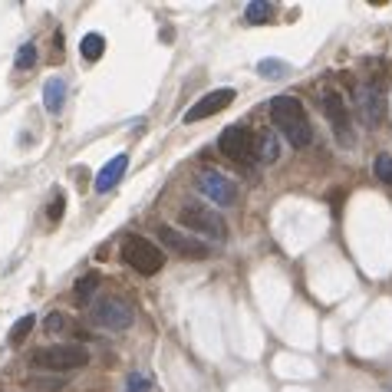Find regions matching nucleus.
Instances as JSON below:
<instances>
[{
	"label": "nucleus",
	"mask_w": 392,
	"mask_h": 392,
	"mask_svg": "<svg viewBox=\"0 0 392 392\" xmlns=\"http://www.w3.org/2000/svg\"><path fill=\"white\" fill-rule=\"evenodd\" d=\"M271 119L294 149H306V145L313 142V126L306 122V112H304V106H300V99L273 96L271 99Z\"/></svg>",
	"instance_id": "f257e3e1"
},
{
	"label": "nucleus",
	"mask_w": 392,
	"mask_h": 392,
	"mask_svg": "<svg viewBox=\"0 0 392 392\" xmlns=\"http://www.w3.org/2000/svg\"><path fill=\"white\" fill-rule=\"evenodd\" d=\"M89 363V349L83 343H50V346H40L33 353V366L46 372H69L79 370Z\"/></svg>",
	"instance_id": "f03ea898"
},
{
	"label": "nucleus",
	"mask_w": 392,
	"mask_h": 392,
	"mask_svg": "<svg viewBox=\"0 0 392 392\" xmlns=\"http://www.w3.org/2000/svg\"><path fill=\"white\" fill-rule=\"evenodd\" d=\"M122 261L129 264L132 271H139L145 273V277H152V273L162 271V251L155 248L152 241H145V238H126L122 241Z\"/></svg>",
	"instance_id": "7ed1b4c3"
},
{
	"label": "nucleus",
	"mask_w": 392,
	"mask_h": 392,
	"mask_svg": "<svg viewBox=\"0 0 392 392\" xmlns=\"http://www.w3.org/2000/svg\"><path fill=\"white\" fill-rule=\"evenodd\" d=\"M178 221H182L188 231H198V234H205V238H215V241L228 238V224L221 221V215L215 208H208V205H185L178 211Z\"/></svg>",
	"instance_id": "20e7f679"
},
{
	"label": "nucleus",
	"mask_w": 392,
	"mask_h": 392,
	"mask_svg": "<svg viewBox=\"0 0 392 392\" xmlns=\"http://www.w3.org/2000/svg\"><path fill=\"white\" fill-rule=\"evenodd\" d=\"M158 241H162L172 254L185 257V261H205V257H211V248H208L205 241H198L195 234H188V231L172 228V224H162V228H158Z\"/></svg>",
	"instance_id": "39448f33"
},
{
	"label": "nucleus",
	"mask_w": 392,
	"mask_h": 392,
	"mask_svg": "<svg viewBox=\"0 0 392 392\" xmlns=\"http://www.w3.org/2000/svg\"><path fill=\"white\" fill-rule=\"evenodd\" d=\"M89 320L102 330H126L132 323V306L122 297H99L89 310Z\"/></svg>",
	"instance_id": "423d86ee"
},
{
	"label": "nucleus",
	"mask_w": 392,
	"mask_h": 392,
	"mask_svg": "<svg viewBox=\"0 0 392 392\" xmlns=\"http://www.w3.org/2000/svg\"><path fill=\"white\" fill-rule=\"evenodd\" d=\"M195 185H198V191H201L208 201H215L218 208H231L234 201H238V185L221 172H201Z\"/></svg>",
	"instance_id": "0eeeda50"
},
{
	"label": "nucleus",
	"mask_w": 392,
	"mask_h": 392,
	"mask_svg": "<svg viewBox=\"0 0 392 392\" xmlns=\"http://www.w3.org/2000/svg\"><path fill=\"white\" fill-rule=\"evenodd\" d=\"M218 149L228 155V158H234V162H251V155H254V135H251V129H248V126H241V122L228 126V129L221 132Z\"/></svg>",
	"instance_id": "6e6552de"
},
{
	"label": "nucleus",
	"mask_w": 392,
	"mask_h": 392,
	"mask_svg": "<svg viewBox=\"0 0 392 392\" xmlns=\"http://www.w3.org/2000/svg\"><path fill=\"white\" fill-rule=\"evenodd\" d=\"M320 109H323V116H327L333 132H337L339 145H349L353 142V129H349V116H346V99L339 96L337 89H327L323 99H320Z\"/></svg>",
	"instance_id": "1a4fd4ad"
},
{
	"label": "nucleus",
	"mask_w": 392,
	"mask_h": 392,
	"mask_svg": "<svg viewBox=\"0 0 392 392\" xmlns=\"http://www.w3.org/2000/svg\"><path fill=\"white\" fill-rule=\"evenodd\" d=\"M231 99H234V89H215V93H208V96H201L191 106V109L185 112V122H198V119H208V116H215V112L228 109Z\"/></svg>",
	"instance_id": "9d476101"
},
{
	"label": "nucleus",
	"mask_w": 392,
	"mask_h": 392,
	"mask_svg": "<svg viewBox=\"0 0 392 392\" xmlns=\"http://www.w3.org/2000/svg\"><path fill=\"white\" fill-rule=\"evenodd\" d=\"M356 106H360V119L366 126H379L382 116H386V99H382L379 86H363L356 93Z\"/></svg>",
	"instance_id": "9b49d317"
},
{
	"label": "nucleus",
	"mask_w": 392,
	"mask_h": 392,
	"mask_svg": "<svg viewBox=\"0 0 392 392\" xmlns=\"http://www.w3.org/2000/svg\"><path fill=\"white\" fill-rule=\"evenodd\" d=\"M126 168H129V158H126V155H116L112 162L102 165V172L96 175V191L99 195H106V191H112V188L119 185V178L126 175Z\"/></svg>",
	"instance_id": "f8f14e48"
},
{
	"label": "nucleus",
	"mask_w": 392,
	"mask_h": 392,
	"mask_svg": "<svg viewBox=\"0 0 392 392\" xmlns=\"http://www.w3.org/2000/svg\"><path fill=\"white\" fill-rule=\"evenodd\" d=\"M43 106L50 116H60L66 106V83L63 79H46V86H43Z\"/></svg>",
	"instance_id": "ddd939ff"
},
{
	"label": "nucleus",
	"mask_w": 392,
	"mask_h": 392,
	"mask_svg": "<svg viewBox=\"0 0 392 392\" xmlns=\"http://www.w3.org/2000/svg\"><path fill=\"white\" fill-rule=\"evenodd\" d=\"M102 50H106V40H102L99 33H86L83 43H79V53H83V60H89V63H96L99 56H102Z\"/></svg>",
	"instance_id": "4468645a"
},
{
	"label": "nucleus",
	"mask_w": 392,
	"mask_h": 392,
	"mask_svg": "<svg viewBox=\"0 0 392 392\" xmlns=\"http://www.w3.org/2000/svg\"><path fill=\"white\" fill-rule=\"evenodd\" d=\"M273 17V7L271 4H261V0H257V4H248V11H244V20L251 23V27H261V23H267Z\"/></svg>",
	"instance_id": "2eb2a0df"
},
{
	"label": "nucleus",
	"mask_w": 392,
	"mask_h": 392,
	"mask_svg": "<svg viewBox=\"0 0 392 392\" xmlns=\"http://www.w3.org/2000/svg\"><path fill=\"white\" fill-rule=\"evenodd\" d=\"M257 73H261L264 79H283L290 73V66L283 63V60H261V63H257Z\"/></svg>",
	"instance_id": "dca6fc26"
},
{
	"label": "nucleus",
	"mask_w": 392,
	"mask_h": 392,
	"mask_svg": "<svg viewBox=\"0 0 392 392\" xmlns=\"http://www.w3.org/2000/svg\"><path fill=\"white\" fill-rule=\"evenodd\" d=\"M96 287H99V273L93 271V273H86L83 281L76 283V290H73V297H76V304H86L89 297L96 294Z\"/></svg>",
	"instance_id": "f3484780"
},
{
	"label": "nucleus",
	"mask_w": 392,
	"mask_h": 392,
	"mask_svg": "<svg viewBox=\"0 0 392 392\" xmlns=\"http://www.w3.org/2000/svg\"><path fill=\"white\" fill-rule=\"evenodd\" d=\"M33 323H36V316H33V313L20 316V320H17V323H13V327H11V343H13V346H17V343H23V339L30 337Z\"/></svg>",
	"instance_id": "a211bd4d"
},
{
	"label": "nucleus",
	"mask_w": 392,
	"mask_h": 392,
	"mask_svg": "<svg viewBox=\"0 0 392 392\" xmlns=\"http://www.w3.org/2000/svg\"><path fill=\"white\" fill-rule=\"evenodd\" d=\"M27 386H33V389H43V392H60L66 386L63 376H30L27 379Z\"/></svg>",
	"instance_id": "6ab92c4d"
},
{
	"label": "nucleus",
	"mask_w": 392,
	"mask_h": 392,
	"mask_svg": "<svg viewBox=\"0 0 392 392\" xmlns=\"http://www.w3.org/2000/svg\"><path fill=\"white\" fill-rule=\"evenodd\" d=\"M254 152L261 155L264 162H277V139H273V135H267V132H264L261 139H257V145H254Z\"/></svg>",
	"instance_id": "aec40b11"
},
{
	"label": "nucleus",
	"mask_w": 392,
	"mask_h": 392,
	"mask_svg": "<svg viewBox=\"0 0 392 392\" xmlns=\"http://www.w3.org/2000/svg\"><path fill=\"white\" fill-rule=\"evenodd\" d=\"M13 63H17V69H30V66L36 63V46L23 43L20 50H17V60H13Z\"/></svg>",
	"instance_id": "412c9836"
},
{
	"label": "nucleus",
	"mask_w": 392,
	"mask_h": 392,
	"mask_svg": "<svg viewBox=\"0 0 392 392\" xmlns=\"http://www.w3.org/2000/svg\"><path fill=\"white\" fill-rule=\"evenodd\" d=\"M376 175H379L386 185H392V155L389 152H382L379 158H376Z\"/></svg>",
	"instance_id": "4be33fe9"
},
{
	"label": "nucleus",
	"mask_w": 392,
	"mask_h": 392,
	"mask_svg": "<svg viewBox=\"0 0 392 392\" xmlns=\"http://www.w3.org/2000/svg\"><path fill=\"white\" fill-rule=\"evenodd\" d=\"M43 327H46V333H60V330H66V316L63 313H50L43 320Z\"/></svg>",
	"instance_id": "5701e85b"
},
{
	"label": "nucleus",
	"mask_w": 392,
	"mask_h": 392,
	"mask_svg": "<svg viewBox=\"0 0 392 392\" xmlns=\"http://www.w3.org/2000/svg\"><path fill=\"white\" fill-rule=\"evenodd\" d=\"M63 205H66L63 195H56L53 201H50V211H46V215H50V221H60V218H63Z\"/></svg>",
	"instance_id": "b1692460"
},
{
	"label": "nucleus",
	"mask_w": 392,
	"mask_h": 392,
	"mask_svg": "<svg viewBox=\"0 0 392 392\" xmlns=\"http://www.w3.org/2000/svg\"><path fill=\"white\" fill-rule=\"evenodd\" d=\"M129 392H145V379H142V376H132V379H129Z\"/></svg>",
	"instance_id": "393cba45"
}]
</instances>
